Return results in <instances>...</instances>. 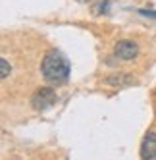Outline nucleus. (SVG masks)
Masks as SVG:
<instances>
[{"label": "nucleus", "instance_id": "nucleus-2", "mask_svg": "<svg viewBox=\"0 0 156 160\" xmlns=\"http://www.w3.org/2000/svg\"><path fill=\"white\" fill-rule=\"evenodd\" d=\"M56 100H58L56 91L50 89V87H41V89H37L35 93H33V97H31V106L35 108V110H46Z\"/></svg>", "mask_w": 156, "mask_h": 160}, {"label": "nucleus", "instance_id": "nucleus-1", "mask_svg": "<svg viewBox=\"0 0 156 160\" xmlns=\"http://www.w3.org/2000/svg\"><path fill=\"white\" fill-rule=\"evenodd\" d=\"M70 72H71V66L60 50L52 48L44 54V58L41 62V73L46 83H50V85L66 83L70 77Z\"/></svg>", "mask_w": 156, "mask_h": 160}, {"label": "nucleus", "instance_id": "nucleus-8", "mask_svg": "<svg viewBox=\"0 0 156 160\" xmlns=\"http://www.w3.org/2000/svg\"><path fill=\"white\" fill-rule=\"evenodd\" d=\"M139 14L144 16V18H154L156 19V12H154V10H139Z\"/></svg>", "mask_w": 156, "mask_h": 160}, {"label": "nucleus", "instance_id": "nucleus-6", "mask_svg": "<svg viewBox=\"0 0 156 160\" xmlns=\"http://www.w3.org/2000/svg\"><path fill=\"white\" fill-rule=\"evenodd\" d=\"M110 2L112 0H104V2H98L93 6V14L95 16H100V14H110Z\"/></svg>", "mask_w": 156, "mask_h": 160}, {"label": "nucleus", "instance_id": "nucleus-7", "mask_svg": "<svg viewBox=\"0 0 156 160\" xmlns=\"http://www.w3.org/2000/svg\"><path fill=\"white\" fill-rule=\"evenodd\" d=\"M10 72H12V68H10L8 60H6V58H0V77L6 79V77L10 75Z\"/></svg>", "mask_w": 156, "mask_h": 160}, {"label": "nucleus", "instance_id": "nucleus-4", "mask_svg": "<svg viewBox=\"0 0 156 160\" xmlns=\"http://www.w3.org/2000/svg\"><path fill=\"white\" fill-rule=\"evenodd\" d=\"M141 158L156 160V131H147L141 143Z\"/></svg>", "mask_w": 156, "mask_h": 160}, {"label": "nucleus", "instance_id": "nucleus-9", "mask_svg": "<svg viewBox=\"0 0 156 160\" xmlns=\"http://www.w3.org/2000/svg\"><path fill=\"white\" fill-rule=\"evenodd\" d=\"M79 2H87V0H79Z\"/></svg>", "mask_w": 156, "mask_h": 160}, {"label": "nucleus", "instance_id": "nucleus-3", "mask_svg": "<svg viewBox=\"0 0 156 160\" xmlns=\"http://www.w3.org/2000/svg\"><path fill=\"white\" fill-rule=\"evenodd\" d=\"M114 54L118 56L119 60H124V62H131L139 54V44L135 41H129V39L118 41L114 44Z\"/></svg>", "mask_w": 156, "mask_h": 160}, {"label": "nucleus", "instance_id": "nucleus-5", "mask_svg": "<svg viewBox=\"0 0 156 160\" xmlns=\"http://www.w3.org/2000/svg\"><path fill=\"white\" fill-rule=\"evenodd\" d=\"M133 83H135V79L131 77V73H114L104 79V85H110V87H127Z\"/></svg>", "mask_w": 156, "mask_h": 160}]
</instances>
